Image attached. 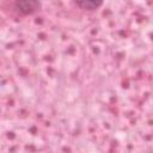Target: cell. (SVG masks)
<instances>
[{
  "label": "cell",
  "mask_w": 153,
  "mask_h": 153,
  "mask_svg": "<svg viewBox=\"0 0 153 153\" xmlns=\"http://www.w3.org/2000/svg\"><path fill=\"white\" fill-rule=\"evenodd\" d=\"M13 6L18 12H20L23 14H29V13L37 11L39 8L41 4L35 0H23V1H16L13 4Z\"/></svg>",
  "instance_id": "obj_1"
},
{
  "label": "cell",
  "mask_w": 153,
  "mask_h": 153,
  "mask_svg": "<svg viewBox=\"0 0 153 153\" xmlns=\"http://www.w3.org/2000/svg\"><path fill=\"white\" fill-rule=\"evenodd\" d=\"M78 6L86 8V10H96L97 7L102 6V1H94V0H82V1H76L75 2Z\"/></svg>",
  "instance_id": "obj_2"
}]
</instances>
